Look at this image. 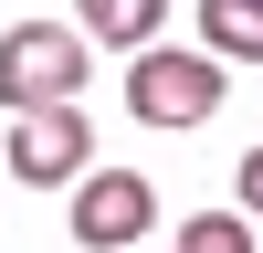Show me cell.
<instances>
[{
  "label": "cell",
  "mask_w": 263,
  "mask_h": 253,
  "mask_svg": "<svg viewBox=\"0 0 263 253\" xmlns=\"http://www.w3.org/2000/svg\"><path fill=\"white\" fill-rule=\"evenodd\" d=\"M200 53L263 63V0H200Z\"/></svg>",
  "instance_id": "obj_5"
},
{
  "label": "cell",
  "mask_w": 263,
  "mask_h": 253,
  "mask_svg": "<svg viewBox=\"0 0 263 253\" xmlns=\"http://www.w3.org/2000/svg\"><path fill=\"white\" fill-rule=\"evenodd\" d=\"M242 211H253V222H263V148H253V158H242Z\"/></svg>",
  "instance_id": "obj_8"
},
{
  "label": "cell",
  "mask_w": 263,
  "mask_h": 253,
  "mask_svg": "<svg viewBox=\"0 0 263 253\" xmlns=\"http://www.w3.org/2000/svg\"><path fill=\"white\" fill-rule=\"evenodd\" d=\"M147 232H158V190H147L137 169H84V179H74V243L137 253Z\"/></svg>",
  "instance_id": "obj_3"
},
{
  "label": "cell",
  "mask_w": 263,
  "mask_h": 253,
  "mask_svg": "<svg viewBox=\"0 0 263 253\" xmlns=\"http://www.w3.org/2000/svg\"><path fill=\"white\" fill-rule=\"evenodd\" d=\"M84 32L74 21H21V32H0V105H74L84 95Z\"/></svg>",
  "instance_id": "obj_2"
},
{
  "label": "cell",
  "mask_w": 263,
  "mask_h": 253,
  "mask_svg": "<svg viewBox=\"0 0 263 253\" xmlns=\"http://www.w3.org/2000/svg\"><path fill=\"white\" fill-rule=\"evenodd\" d=\"M158 21H168V0H84L74 32H84V42H116V53H137V42H158Z\"/></svg>",
  "instance_id": "obj_6"
},
{
  "label": "cell",
  "mask_w": 263,
  "mask_h": 253,
  "mask_svg": "<svg viewBox=\"0 0 263 253\" xmlns=\"http://www.w3.org/2000/svg\"><path fill=\"white\" fill-rule=\"evenodd\" d=\"M179 253H253V211H190Z\"/></svg>",
  "instance_id": "obj_7"
},
{
  "label": "cell",
  "mask_w": 263,
  "mask_h": 253,
  "mask_svg": "<svg viewBox=\"0 0 263 253\" xmlns=\"http://www.w3.org/2000/svg\"><path fill=\"white\" fill-rule=\"evenodd\" d=\"M221 95H232L221 53H168V42H137V63H126V116H137V127H200Z\"/></svg>",
  "instance_id": "obj_1"
},
{
  "label": "cell",
  "mask_w": 263,
  "mask_h": 253,
  "mask_svg": "<svg viewBox=\"0 0 263 253\" xmlns=\"http://www.w3.org/2000/svg\"><path fill=\"white\" fill-rule=\"evenodd\" d=\"M84 116L74 105H21L11 116V179H32V190H74L84 179Z\"/></svg>",
  "instance_id": "obj_4"
}]
</instances>
